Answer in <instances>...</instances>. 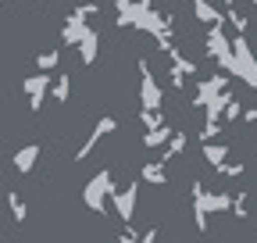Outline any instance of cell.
<instances>
[{
  "label": "cell",
  "instance_id": "603a6c76",
  "mask_svg": "<svg viewBox=\"0 0 257 243\" xmlns=\"http://www.w3.org/2000/svg\"><path fill=\"white\" fill-rule=\"evenodd\" d=\"M239 114H243V104H239V100L232 97V100H229V107H225V111H221V118H218V122H221V126H225V129H229V126H232V122H236Z\"/></svg>",
  "mask_w": 257,
  "mask_h": 243
},
{
  "label": "cell",
  "instance_id": "f546056e",
  "mask_svg": "<svg viewBox=\"0 0 257 243\" xmlns=\"http://www.w3.org/2000/svg\"><path fill=\"white\" fill-rule=\"evenodd\" d=\"M136 243H157V225H150V229H147V232H143Z\"/></svg>",
  "mask_w": 257,
  "mask_h": 243
},
{
  "label": "cell",
  "instance_id": "484cf974",
  "mask_svg": "<svg viewBox=\"0 0 257 243\" xmlns=\"http://www.w3.org/2000/svg\"><path fill=\"white\" fill-rule=\"evenodd\" d=\"M229 211H232V215H236V218H246V193H239V197H232V207H229Z\"/></svg>",
  "mask_w": 257,
  "mask_h": 243
},
{
  "label": "cell",
  "instance_id": "277c9868",
  "mask_svg": "<svg viewBox=\"0 0 257 243\" xmlns=\"http://www.w3.org/2000/svg\"><path fill=\"white\" fill-rule=\"evenodd\" d=\"M207 54L221 65V75H232L236 72V65H232V43H229V36H225V25L207 29Z\"/></svg>",
  "mask_w": 257,
  "mask_h": 243
},
{
  "label": "cell",
  "instance_id": "836d02e7",
  "mask_svg": "<svg viewBox=\"0 0 257 243\" xmlns=\"http://www.w3.org/2000/svg\"><path fill=\"white\" fill-rule=\"evenodd\" d=\"M0 4H4V0H0Z\"/></svg>",
  "mask_w": 257,
  "mask_h": 243
},
{
  "label": "cell",
  "instance_id": "30bf717a",
  "mask_svg": "<svg viewBox=\"0 0 257 243\" xmlns=\"http://www.w3.org/2000/svg\"><path fill=\"white\" fill-rule=\"evenodd\" d=\"M89 29H93L89 22H82L79 15H68V18H64V25H61V40L68 43V47H79V43L86 40Z\"/></svg>",
  "mask_w": 257,
  "mask_h": 243
},
{
  "label": "cell",
  "instance_id": "3957f363",
  "mask_svg": "<svg viewBox=\"0 0 257 243\" xmlns=\"http://www.w3.org/2000/svg\"><path fill=\"white\" fill-rule=\"evenodd\" d=\"M229 43H232V65H236V72H232V75H239L246 86H253V89H257V57H253V50H250L246 36H236V40H229Z\"/></svg>",
  "mask_w": 257,
  "mask_h": 243
},
{
  "label": "cell",
  "instance_id": "8fae6325",
  "mask_svg": "<svg viewBox=\"0 0 257 243\" xmlns=\"http://www.w3.org/2000/svg\"><path fill=\"white\" fill-rule=\"evenodd\" d=\"M193 4V15H197V22H204L207 29H218V25H225V15L211 4V0H189Z\"/></svg>",
  "mask_w": 257,
  "mask_h": 243
},
{
  "label": "cell",
  "instance_id": "52a82bcc",
  "mask_svg": "<svg viewBox=\"0 0 257 243\" xmlns=\"http://www.w3.org/2000/svg\"><path fill=\"white\" fill-rule=\"evenodd\" d=\"M114 129H118V122H114L111 114H104V118H96V126H93V133H89V136H86V143H82V147L75 150V161H86V158L93 154V147L100 143L104 136H111Z\"/></svg>",
  "mask_w": 257,
  "mask_h": 243
},
{
  "label": "cell",
  "instance_id": "d6a6232c",
  "mask_svg": "<svg viewBox=\"0 0 257 243\" xmlns=\"http://www.w3.org/2000/svg\"><path fill=\"white\" fill-rule=\"evenodd\" d=\"M253 8H257V0H253Z\"/></svg>",
  "mask_w": 257,
  "mask_h": 243
},
{
  "label": "cell",
  "instance_id": "44dd1931",
  "mask_svg": "<svg viewBox=\"0 0 257 243\" xmlns=\"http://www.w3.org/2000/svg\"><path fill=\"white\" fill-rule=\"evenodd\" d=\"M221 15H225V22L236 29V36H243V33H246V25H250V18H246V15H239L236 8H225Z\"/></svg>",
  "mask_w": 257,
  "mask_h": 243
},
{
  "label": "cell",
  "instance_id": "9c48e42d",
  "mask_svg": "<svg viewBox=\"0 0 257 243\" xmlns=\"http://www.w3.org/2000/svg\"><path fill=\"white\" fill-rule=\"evenodd\" d=\"M221 89H229V75H211V79H197V100L193 107H204L207 100H214Z\"/></svg>",
  "mask_w": 257,
  "mask_h": 243
},
{
  "label": "cell",
  "instance_id": "8992f818",
  "mask_svg": "<svg viewBox=\"0 0 257 243\" xmlns=\"http://www.w3.org/2000/svg\"><path fill=\"white\" fill-rule=\"evenodd\" d=\"M107 200L114 204L118 218L128 225V222H133V215H136V200H140V179H136V182H128L125 190H118V186H114V193H111Z\"/></svg>",
  "mask_w": 257,
  "mask_h": 243
},
{
  "label": "cell",
  "instance_id": "2e32d148",
  "mask_svg": "<svg viewBox=\"0 0 257 243\" xmlns=\"http://www.w3.org/2000/svg\"><path fill=\"white\" fill-rule=\"evenodd\" d=\"M204 158L211 168H221L225 161H229V147L225 143H204Z\"/></svg>",
  "mask_w": 257,
  "mask_h": 243
},
{
  "label": "cell",
  "instance_id": "1f68e13d",
  "mask_svg": "<svg viewBox=\"0 0 257 243\" xmlns=\"http://www.w3.org/2000/svg\"><path fill=\"white\" fill-rule=\"evenodd\" d=\"M221 4H225V8H236V0H221Z\"/></svg>",
  "mask_w": 257,
  "mask_h": 243
},
{
  "label": "cell",
  "instance_id": "83f0119b",
  "mask_svg": "<svg viewBox=\"0 0 257 243\" xmlns=\"http://www.w3.org/2000/svg\"><path fill=\"white\" fill-rule=\"evenodd\" d=\"M136 239H140V232H136L133 225H125V229H121V236H118V243H136Z\"/></svg>",
  "mask_w": 257,
  "mask_h": 243
},
{
  "label": "cell",
  "instance_id": "4fadbf2b",
  "mask_svg": "<svg viewBox=\"0 0 257 243\" xmlns=\"http://www.w3.org/2000/svg\"><path fill=\"white\" fill-rule=\"evenodd\" d=\"M96 50H100V33H96V29H89L86 40L79 43V57H82V65H93V61H96Z\"/></svg>",
  "mask_w": 257,
  "mask_h": 243
},
{
  "label": "cell",
  "instance_id": "7c38bea8",
  "mask_svg": "<svg viewBox=\"0 0 257 243\" xmlns=\"http://www.w3.org/2000/svg\"><path fill=\"white\" fill-rule=\"evenodd\" d=\"M36 161H40V143H29V147H22L18 154L11 158V165H15V172H18V175H29L32 168H36Z\"/></svg>",
  "mask_w": 257,
  "mask_h": 243
},
{
  "label": "cell",
  "instance_id": "7a4b0ae2",
  "mask_svg": "<svg viewBox=\"0 0 257 243\" xmlns=\"http://www.w3.org/2000/svg\"><path fill=\"white\" fill-rule=\"evenodd\" d=\"M114 193V179H111V168H100L89 182H86V193H82V200H86V207L89 211H96V215H104L107 211V197Z\"/></svg>",
  "mask_w": 257,
  "mask_h": 243
},
{
  "label": "cell",
  "instance_id": "5bb4252c",
  "mask_svg": "<svg viewBox=\"0 0 257 243\" xmlns=\"http://www.w3.org/2000/svg\"><path fill=\"white\" fill-rule=\"evenodd\" d=\"M182 150H186V136H182V133H172V140L161 147V161H157V165L165 168L172 158H179V154H182Z\"/></svg>",
  "mask_w": 257,
  "mask_h": 243
},
{
  "label": "cell",
  "instance_id": "d4e9b609",
  "mask_svg": "<svg viewBox=\"0 0 257 243\" xmlns=\"http://www.w3.org/2000/svg\"><path fill=\"white\" fill-rule=\"evenodd\" d=\"M225 133V126H221V122H204V129H200V140L204 143H211L214 136H221Z\"/></svg>",
  "mask_w": 257,
  "mask_h": 243
},
{
  "label": "cell",
  "instance_id": "ba28073f",
  "mask_svg": "<svg viewBox=\"0 0 257 243\" xmlns=\"http://www.w3.org/2000/svg\"><path fill=\"white\" fill-rule=\"evenodd\" d=\"M50 82H54V75H43V72L29 75V79L22 82V89H25V97H29V107H32V111L43 107V100H47V93H50Z\"/></svg>",
  "mask_w": 257,
  "mask_h": 243
},
{
  "label": "cell",
  "instance_id": "e0dca14e",
  "mask_svg": "<svg viewBox=\"0 0 257 243\" xmlns=\"http://www.w3.org/2000/svg\"><path fill=\"white\" fill-rule=\"evenodd\" d=\"M172 133H175V129L165 122V126H157V129H150V133L143 136V147H150V150H154V147H165V143L172 140Z\"/></svg>",
  "mask_w": 257,
  "mask_h": 243
},
{
  "label": "cell",
  "instance_id": "4dcf8cb0",
  "mask_svg": "<svg viewBox=\"0 0 257 243\" xmlns=\"http://www.w3.org/2000/svg\"><path fill=\"white\" fill-rule=\"evenodd\" d=\"M128 4H133V0H114V8L121 11V8H128Z\"/></svg>",
  "mask_w": 257,
  "mask_h": 243
},
{
  "label": "cell",
  "instance_id": "ac0fdd59",
  "mask_svg": "<svg viewBox=\"0 0 257 243\" xmlns=\"http://www.w3.org/2000/svg\"><path fill=\"white\" fill-rule=\"evenodd\" d=\"M140 182H157V186H165V182H168V172L161 168L157 161H150V165L140 168Z\"/></svg>",
  "mask_w": 257,
  "mask_h": 243
},
{
  "label": "cell",
  "instance_id": "9a60e30c",
  "mask_svg": "<svg viewBox=\"0 0 257 243\" xmlns=\"http://www.w3.org/2000/svg\"><path fill=\"white\" fill-rule=\"evenodd\" d=\"M229 100H232V93H229V89H221V93H218L214 100H207V104H204V114H207V122H218V118H221V111L229 107Z\"/></svg>",
  "mask_w": 257,
  "mask_h": 243
},
{
  "label": "cell",
  "instance_id": "f1b7e54d",
  "mask_svg": "<svg viewBox=\"0 0 257 243\" xmlns=\"http://www.w3.org/2000/svg\"><path fill=\"white\" fill-rule=\"evenodd\" d=\"M218 172H221V175H243V165H229V161H225Z\"/></svg>",
  "mask_w": 257,
  "mask_h": 243
},
{
  "label": "cell",
  "instance_id": "ffe728a7",
  "mask_svg": "<svg viewBox=\"0 0 257 243\" xmlns=\"http://www.w3.org/2000/svg\"><path fill=\"white\" fill-rule=\"evenodd\" d=\"M8 207H11V215H15V222H25L29 218V204H25V197L22 193H8Z\"/></svg>",
  "mask_w": 257,
  "mask_h": 243
},
{
  "label": "cell",
  "instance_id": "5b68a950",
  "mask_svg": "<svg viewBox=\"0 0 257 243\" xmlns=\"http://www.w3.org/2000/svg\"><path fill=\"white\" fill-rule=\"evenodd\" d=\"M140 111H161V104H165V93H161V86L150 72V61H140Z\"/></svg>",
  "mask_w": 257,
  "mask_h": 243
},
{
  "label": "cell",
  "instance_id": "7402d4cb",
  "mask_svg": "<svg viewBox=\"0 0 257 243\" xmlns=\"http://www.w3.org/2000/svg\"><path fill=\"white\" fill-rule=\"evenodd\" d=\"M57 61H61V54H57V50H40V54H36V65H40V72H43V75H47L50 68H57Z\"/></svg>",
  "mask_w": 257,
  "mask_h": 243
},
{
  "label": "cell",
  "instance_id": "cb8c5ba5",
  "mask_svg": "<svg viewBox=\"0 0 257 243\" xmlns=\"http://www.w3.org/2000/svg\"><path fill=\"white\" fill-rule=\"evenodd\" d=\"M140 122H143L147 133H150V129H157V126H165V114H161V111H140Z\"/></svg>",
  "mask_w": 257,
  "mask_h": 243
},
{
  "label": "cell",
  "instance_id": "d6986e66",
  "mask_svg": "<svg viewBox=\"0 0 257 243\" xmlns=\"http://www.w3.org/2000/svg\"><path fill=\"white\" fill-rule=\"evenodd\" d=\"M50 89H54V100H57V104H68V97H72V79H68V75H54Z\"/></svg>",
  "mask_w": 257,
  "mask_h": 243
},
{
  "label": "cell",
  "instance_id": "4316f807",
  "mask_svg": "<svg viewBox=\"0 0 257 243\" xmlns=\"http://www.w3.org/2000/svg\"><path fill=\"white\" fill-rule=\"evenodd\" d=\"M72 15H79V18L86 22V18H93V15H100V8H96V4H79V8H75Z\"/></svg>",
  "mask_w": 257,
  "mask_h": 243
},
{
  "label": "cell",
  "instance_id": "6da1fadb",
  "mask_svg": "<svg viewBox=\"0 0 257 243\" xmlns=\"http://www.w3.org/2000/svg\"><path fill=\"white\" fill-rule=\"evenodd\" d=\"M118 25H121V29H143V33H150L154 40H161V36L172 33L175 18H172V15H161V11L154 8V0H133L128 8L118 11Z\"/></svg>",
  "mask_w": 257,
  "mask_h": 243
}]
</instances>
